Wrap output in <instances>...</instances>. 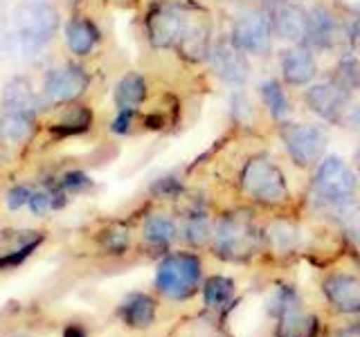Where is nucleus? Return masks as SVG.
Wrapping results in <instances>:
<instances>
[{"mask_svg":"<svg viewBox=\"0 0 360 337\" xmlns=\"http://www.w3.org/2000/svg\"><path fill=\"white\" fill-rule=\"evenodd\" d=\"M185 236H187V241L194 243V245H202L207 241L210 227H207V220H205L202 213H194V216H189L187 227H185Z\"/></svg>","mask_w":360,"mask_h":337,"instance_id":"c85d7f7f","label":"nucleus"},{"mask_svg":"<svg viewBox=\"0 0 360 337\" xmlns=\"http://www.w3.org/2000/svg\"><path fill=\"white\" fill-rule=\"evenodd\" d=\"M347 43L352 48V54H360V16H352V22L347 25Z\"/></svg>","mask_w":360,"mask_h":337,"instance_id":"473e14b6","label":"nucleus"},{"mask_svg":"<svg viewBox=\"0 0 360 337\" xmlns=\"http://www.w3.org/2000/svg\"><path fill=\"white\" fill-rule=\"evenodd\" d=\"M63 337H86V333H84V329L82 326H68L65 329V333H63Z\"/></svg>","mask_w":360,"mask_h":337,"instance_id":"e433bc0d","label":"nucleus"},{"mask_svg":"<svg viewBox=\"0 0 360 337\" xmlns=\"http://www.w3.org/2000/svg\"><path fill=\"white\" fill-rule=\"evenodd\" d=\"M202 295H205V303L210 308L223 310L232 301V295H234L232 279H228V277H210L205 281V288H202Z\"/></svg>","mask_w":360,"mask_h":337,"instance_id":"393cba45","label":"nucleus"},{"mask_svg":"<svg viewBox=\"0 0 360 337\" xmlns=\"http://www.w3.org/2000/svg\"><path fill=\"white\" fill-rule=\"evenodd\" d=\"M335 5L352 16H360V0H335Z\"/></svg>","mask_w":360,"mask_h":337,"instance_id":"c9c22d12","label":"nucleus"},{"mask_svg":"<svg viewBox=\"0 0 360 337\" xmlns=\"http://www.w3.org/2000/svg\"><path fill=\"white\" fill-rule=\"evenodd\" d=\"M259 97H262L264 106L268 110V115L273 117L277 124L288 119V115H290V101H288L286 90L281 88V84L277 81V79H268V81L259 84Z\"/></svg>","mask_w":360,"mask_h":337,"instance_id":"4be33fe9","label":"nucleus"},{"mask_svg":"<svg viewBox=\"0 0 360 337\" xmlns=\"http://www.w3.org/2000/svg\"><path fill=\"white\" fill-rule=\"evenodd\" d=\"M268 239H270V243H273V247L277 252H288L300 243L297 227H292L290 223H284V220L275 223L273 227L268 230Z\"/></svg>","mask_w":360,"mask_h":337,"instance_id":"cd10ccee","label":"nucleus"},{"mask_svg":"<svg viewBox=\"0 0 360 337\" xmlns=\"http://www.w3.org/2000/svg\"><path fill=\"white\" fill-rule=\"evenodd\" d=\"M133 117H135V112H117V117H115V121H112L110 128L115 133H127L129 126L133 124Z\"/></svg>","mask_w":360,"mask_h":337,"instance_id":"f704fd0d","label":"nucleus"},{"mask_svg":"<svg viewBox=\"0 0 360 337\" xmlns=\"http://www.w3.org/2000/svg\"><path fill=\"white\" fill-rule=\"evenodd\" d=\"M183 29H180V37L176 43L178 54L189 63L207 61L212 50V18L207 9L194 3L183 5Z\"/></svg>","mask_w":360,"mask_h":337,"instance_id":"0eeeda50","label":"nucleus"},{"mask_svg":"<svg viewBox=\"0 0 360 337\" xmlns=\"http://www.w3.org/2000/svg\"><path fill=\"white\" fill-rule=\"evenodd\" d=\"M115 3H124V5H129V3H133V0H115Z\"/></svg>","mask_w":360,"mask_h":337,"instance_id":"ea45409f","label":"nucleus"},{"mask_svg":"<svg viewBox=\"0 0 360 337\" xmlns=\"http://www.w3.org/2000/svg\"><path fill=\"white\" fill-rule=\"evenodd\" d=\"M281 77L292 88L309 86L318 77V61L307 45H292L281 54Z\"/></svg>","mask_w":360,"mask_h":337,"instance_id":"2eb2a0df","label":"nucleus"},{"mask_svg":"<svg viewBox=\"0 0 360 337\" xmlns=\"http://www.w3.org/2000/svg\"><path fill=\"white\" fill-rule=\"evenodd\" d=\"M99 32L95 27V22H90L86 18H72L65 27V43L70 48L72 54L77 56H88L97 45Z\"/></svg>","mask_w":360,"mask_h":337,"instance_id":"aec40b11","label":"nucleus"},{"mask_svg":"<svg viewBox=\"0 0 360 337\" xmlns=\"http://www.w3.org/2000/svg\"><path fill=\"white\" fill-rule=\"evenodd\" d=\"M340 37H342V27L329 7L315 5L313 9H309L307 37H304L302 45H307L309 50L326 52L335 48Z\"/></svg>","mask_w":360,"mask_h":337,"instance_id":"4468645a","label":"nucleus"},{"mask_svg":"<svg viewBox=\"0 0 360 337\" xmlns=\"http://www.w3.org/2000/svg\"><path fill=\"white\" fill-rule=\"evenodd\" d=\"M304 104L324 121L345 128H360V106L352 101V93H347L333 79L311 86L304 93Z\"/></svg>","mask_w":360,"mask_h":337,"instance_id":"f03ea898","label":"nucleus"},{"mask_svg":"<svg viewBox=\"0 0 360 337\" xmlns=\"http://www.w3.org/2000/svg\"><path fill=\"white\" fill-rule=\"evenodd\" d=\"M333 81L338 86H342L347 93H354L360 90V61L356 54H345L340 61H338L335 70H333Z\"/></svg>","mask_w":360,"mask_h":337,"instance_id":"bb28decb","label":"nucleus"},{"mask_svg":"<svg viewBox=\"0 0 360 337\" xmlns=\"http://www.w3.org/2000/svg\"><path fill=\"white\" fill-rule=\"evenodd\" d=\"M259 232L252 216L248 211L225 213L214 230V247L217 254L228 261H243L257 252Z\"/></svg>","mask_w":360,"mask_h":337,"instance_id":"7ed1b4c3","label":"nucleus"},{"mask_svg":"<svg viewBox=\"0 0 360 337\" xmlns=\"http://www.w3.org/2000/svg\"><path fill=\"white\" fill-rule=\"evenodd\" d=\"M90 124H93V112L86 106L72 104L63 110L59 121L52 124V131L56 135H82L90 128Z\"/></svg>","mask_w":360,"mask_h":337,"instance_id":"b1692460","label":"nucleus"},{"mask_svg":"<svg viewBox=\"0 0 360 337\" xmlns=\"http://www.w3.org/2000/svg\"><path fill=\"white\" fill-rule=\"evenodd\" d=\"M335 337H360V326H352V329L340 331Z\"/></svg>","mask_w":360,"mask_h":337,"instance_id":"4c0bfd02","label":"nucleus"},{"mask_svg":"<svg viewBox=\"0 0 360 337\" xmlns=\"http://www.w3.org/2000/svg\"><path fill=\"white\" fill-rule=\"evenodd\" d=\"M183 3H160L146 14V39L155 50H169L183 29Z\"/></svg>","mask_w":360,"mask_h":337,"instance_id":"9d476101","label":"nucleus"},{"mask_svg":"<svg viewBox=\"0 0 360 337\" xmlns=\"http://www.w3.org/2000/svg\"><path fill=\"white\" fill-rule=\"evenodd\" d=\"M200 281V261L194 254H172L158 265L155 286L172 299H187L194 295Z\"/></svg>","mask_w":360,"mask_h":337,"instance_id":"423d86ee","label":"nucleus"},{"mask_svg":"<svg viewBox=\"0 0 360 337\" xmlns=\"http://www.w3.org/2000/svg\"><path fill=\"white\" fill-rule=\"evenodd\" d=\"M356 168H358V176H360V149L356 153Z\"/></svg>","mask_w":360,"mask_h":337,"instance_id":"58836bf2","label":"nucleus"},{"mask_svg":"<svg viewBox=\"0 0 360 337\" xmlns=\"http://www.w3.org/2000/svg\"><path fill=\"white\" fill-rule=\"evenodd\" d=\"M144 239L146 243H151L153 247H167L176 239V225L172 218L162 216V213H155L144 225Z\"/></svg>","mask_w":360,"mask_h":337,"instance_id":"a878e982","label":"nucleus"},{"mask_svg":"<svg viewBox=\"0 0 360 337\" xmlns=\"http://www.w3.org/2000/svg\"><path fill=\"white\" fill-rule=\"evenodd\" d=\"M30 191L25 189V187H14L7 194V207L9 209H20L22 205H27L30 202Z\"/></svg>","mask_w":360,"mask_h":337,"instance_id":"72a5a7b5","label":"nucleus"},{"mask_svg":"<svg viewBox=\"0 0 360 337\" xmlns=\"http://www.w3.org/2000/svg\"><path fill=\"white\" fill-rule=\"evenodd\" d=\"M104 245H106V250L110 252H124L129 247V230L124 227V225H112L110 230L104 232Z\"/></svg>","mask_w":360,"mask_h":337,"instance_id":"c756f323","label":"nucleus"},{"mask_svg":"<svg viewBox=\"0 0 360 337\" xmlns=\"http://www.w3.org/2000/svg\"><path fill=\"white\" fill-rule=\"evenodd\" d=\"M11 25H14V34L18 39L41 50L43 45H48L56 37L61 16L59 9L45 3V0H25L11 11Z\"/></svg>","mask_w":360,"mask_h":337,"instance_id":"39448f33","label":"nucleus"},{"mask_svg":"<svg viewBox=\"0 0 360 337\" xmlns=\"http://www.w3.org/2000/svg\"><path fill=\"white\" fill-rule=\"evenodd\" d=\"M34 126H37L34 112L14 108H3V112H0V138L11 146L27 142L34 133Z\"/></svg>","mask_w":360,"mask_h":337,"instance_id":"a211bd4d","label":"nucleus"},{"mask_svg":"<svg viewBox=\"0 0 360 337\" xmlns=\"http://www.w3.org/2000/svg\"><path fill=\"white\" fill-rule=\"evenodd\" d=\"M356 189L358 180L342 157L329 155L320 162L318 173L313 180V198L315 202L333 216L349 218L356 205Z\"/></svg>","mask_w":360,"mask_h":337,"instance_id":"f257e3e1","label":"nucleus"},{"mask_svg":"<svg viewBox=\"0 0 360 337\" xmlns=\"http://www.w3.org/2000/svg\"><path fill=\"white\" fill-rule=\"evenodd\" d=\"M27 205L32 207V211L37 213V216H43V213H48L54 207V198L50 191H37V194L30 196Z\"/></svg>","mask_w":360,"mask_h":337,"instance_id":"2f4dec72","label":"nucleus"},{"mask_svg":"<svg viewBox=\"0 0 360 337\" xmlns=\"http://www.w3.org/2000/svg\"><path fill=\"white\" fill-rule=\"evenodd\" d=\"M90 84V77L84 67L79 65H61L48 72L43 84V97L50 101L52 106L72 104L86 93Z\"/></svg>","mask_w":360,"mask_h":337,"instance_id":"9b49d317","label":"nucleus"},{"mask_svg":"<svg viewBox=\"0 0 360 337\" xmlns=\"http://www.w3.org/2000/svg\"><path fill=\"white\" fill-rule=\"evenodd\" d=\"M3 108H14V110H27L37 115L39 112V97L32 90L30 81L22 77H14L7 81L3 90Z\"/></svg>","mask_w":360,"mask_h":337,"instance_id":"412c9836","label":"nucleus"},{"mask_svg":"<svg viewBox=\"0 0 360 337\" xmlns=\"http://www.w3.org/2000/svg\"><path fill=\"white\" fill-rule=\"evenodd\" d=\"M146 99V81L138 72H129L115 88L117 112H138Z\"/></svg>","mask_w":360,"mask_h":337,"instance_id":"6ab92c4d","label":"nucleus"},{"mask_svg":"<svg viewBox=\"0 0 360 337\" xmlns=\"http://www.w3.org/2000/svg\"><path fill=\"white\" fill-rule=\"evenodd\" d=\"M90 178L86 176V173H82V171H70V173H65L63 178H61V189H65V191H86V189H90Z\"/></svg>","mask_w":360,"mask_h":337,"instance_id":"7c9ffc66","label":"nucleus"},{"mask_svg":"<svg viewBox=\"0 0 360 337\" xmlns=\"http://www.w3.org/2000/svg\"><path fill=\"white\" fill-rule=\"evenodd\" d=\"M230 41L236 50L250 56H266L273 48V27L266 11L245 9L232 22Z\"/></svg>","mask_w":360,"mask_h":337,"instance_id":"1a4fd4ad","label":"nucleus"},{"mask_svg":"<svg viewBox=\"0 0 360 337\" xmlns=\"http://www.w3.org/2000/svg\"><path fill=\"white\" fill-rule=\"evenodd\" d=\"M245 56L248 54L234 48L232 41H219L212 45L207 61H210L212 72L217 74L223 84L241 88L248 84V79H250V65H248Z\"/></svg>","mask_w":360,"mask_h":337,"instance_id":"ddd939ff","label":"nucleus"},{"mask_svg":"<svg viewBox=\"0 0 360 337\" xmlns=\"http://www.w3.org/2000/svg\"><path fill=\"white\" fill-rule=\"evenodd\" d=\"M279 138L286 146L288 157L302 168L318 162L326 146L324 128L313 124H295L286 119L279 124Z\"/></svg>","mask_w":360,"mask_h":337,"instance_id":"6e6552de","label":"nucleus"},{"mask_svg":"<svg viewBox=\"0 0 360 337\" xmlns=\"http://www.w3.org/2000/svg\"><path fill=\"white\" fill-rule=\"evenodd\" d=\"M266 7L270 27H273V37L300 45L304 37H307L309 11L302 5L292 3V0H266Z\"/></svg>","mask_w":360,"mask_h":337,"instance_id":"f8f14e48","label":"nucleus"},{"mask_svg":"<svg viewBox=\"0 0 360 337\" xmlns=\"http://www.w3.org/2000/svg\"><path fill=\"white\" fill-rule=\"evenodd\" d=\"M324 295L340 312H360V279L352 275H331L324 281Z\"/></svg>","mask_w":360,"mask_h":337,"instance_id":"dca6fc26","label":"nucleus"},{"mask_svg":"<svg viewBox=\"0 0 360 337\" xmlns=\"http://www.w3.org/2000/svg\"><path fill=\"white\" fill-rule=\"evenodd\" d=\"M241 189L262 205H284L288 200V183L284 171L264 155L248 160L241 171Z\"/></svg>","mask_w":360,"mask_h":337,"instance_id":"20e7f679","label":"nucleus"},{"mask_svg":"<svg viewBox=\"0 0 360 337\" xmlns=\"http://www.w3.org/2000/svg\"><path fill=\"white\" fill-rule=\"evenodd\" d=\"M122 319L133 329H146L155 319V303L149 295H131L122 306Z\"/></svg>","mask_w":360,"mask_h":337,"instance_id":"5701e85b","label":"nucleus"},{"mask_svg":"<svg viewBox=\"0 0 360 337\" xmlns=\"http://www.w3.org/2000/svg\"><path fill=\"white\" fill-rule=\"evenodd\" d=\"M320 322L315 315L300 308V303L284 308L279 312L277 337H318Z\"/></svg>","mask_w":360,"mask_h":337,"instance_id":"f3484780","label":"nucleus"}]
</instances>
